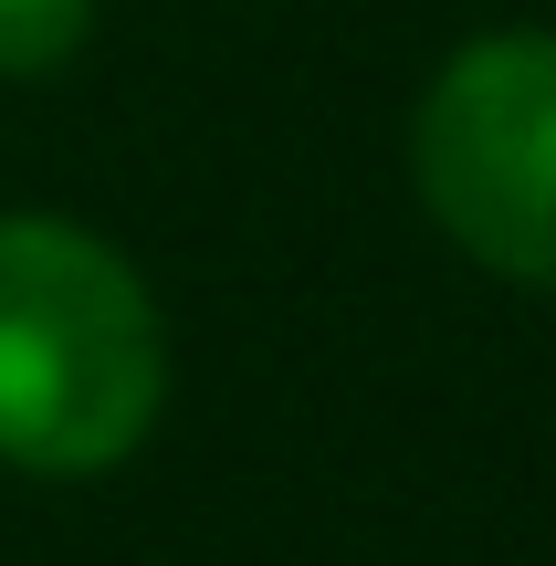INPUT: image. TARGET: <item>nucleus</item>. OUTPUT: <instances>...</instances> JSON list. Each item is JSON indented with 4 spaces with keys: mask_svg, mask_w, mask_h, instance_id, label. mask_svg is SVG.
Returning a JSON list of instances; mask_svg holds the SVG:
<instances>
[{
    "mask_svg": "<svg viewBox=\"0 0 556 566\" xmlns=\"http://www.w3.org/2000/svg\"><path fill=\"white\" fill-rule=\"evenodd\" d=\"M168 409L147 273L63 210H0V462L32 483L116 472Z\"/></svg>",
    "mask_w": 556,
    "mask_h": 566,
    "instance_id": "obj_1",
    "label": "nucleus"
},
{
    "mask_svg": "<svg viewBox=\"0 0 556 566\" xmlns=\"http://www.w3.org/2000/svg\"><path fill=\"white\" fill-rule=\"evenodd\" d=\"M84 21H95V0H0V74L32 84L53 63H74Z\"/></svg>",
    "mask_w": 556,
    "mask_h": 566,
    "instance_id": "obj_3",
    "label": "nucleus"
},
{
    "mask_svg": "<svg viewBox=\"0 0 556 566\" xmlns=\"http://www.w3.org/2000/svg\"><path fill=\"white\" fill-rule=\"evenodd\" d=\"M410 189L452 252L556 294V32H473L410 116Z\"/></svg>",
    "mask_w": 556,
    "mask_h": 566,
    "instance_id": "obj_2",
    "label": "nucleus"
}]
</instances>
